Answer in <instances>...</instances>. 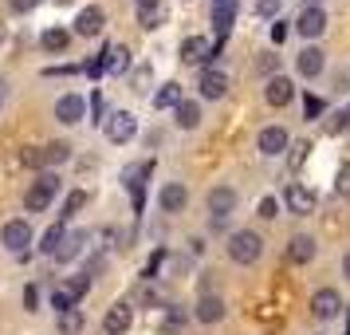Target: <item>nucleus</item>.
Listing matches in <instances>:
<instances>
[{
	"instance_id": "f257e3e1",
	"label": "nucleus",
	"mask_w": 350,
	"mask_h": 335,
	"mask_svg": "<svg viewBox=\"0 0 350 335\" xmlns=\"http://www.w3.org/2000/svg\"><path fill=\"white\" fill-rule=\"evenodd\" d=\"M224 253H228V260L232 264H256L260 256H264V237L256 233V229H232L228 233V240H224Z\"/></svg>"
},
{
	"instance_id": "f03ea898",
	"label": "nucleus",
	"mask_w": 350,
	"mask_h": 335,
	"mask_svg": "<svg viewBox=\"0 0 350 335\" xmlns=\"http://www.w3.org/2000/svg\"><path fill=\"white\" fill-rule=\"evenodd\" d=\"M59 190H64L59 174H55V170H44V174L28 186V193H24V209H28V213H44V209L59 197Z\"/></svg>"
},
{
	"instance_id": "7ed1b4c3",
	"label": "nucleus",
	"mask_w": 350,
	"mask_h": 335,
	"mask_svg": "<svg viewBox=\"0 0 350 335\" xmlns=\"http://www.w3.org/2000/svg\"><path fill=\"white\" fill-rule=\"evenodd\" d=\"M32 240H36V233L24 217H12V221L0 225V245H4L8 256H20V260H24V256L32 253Z\"/></svg>"
},
{
	"instance_id": "20e7f679",
	"label": "nucleus",
	"mask_w": 350,
	"mask_h": 335,
	"mask_svg": "<svg viewBox=\"0 0 350 335\" xmlns=\"http://www.w3.org/2000/svg\"><path fill=\"white\" fill-rule=\"evenodd\" d=\"M177 51H181V64L201 67V71H205V67H213V60L221 55V48H217V44L208 40V36H185Z\"/></svg>"
},
{
	"instance_id": "39448f33",
	"label": "nucleus",
	"mask_w": 350,
	"mask_h": 335,
	"mask_svg": "<svg viewBox=\"0 0 350 335\" xmlns=\"http://www.w3.org/2000/svg\"><path fill=\"white\" fill-rule=\"evenodd\" d=\"M103 134H107V142H114V146L134 142V138H138V119H134V111H111L103 119Z\"/></svg>"
},
{
	"instance_id": "423d86ee",
	"label": "nucleus",
	"mask_w": 350,
	"mask_h": 335,
	"mask_svg": "<svg viewBox=\"0 0 350 335\" xmlns=\"http://www.w3.org/2000/svg\"><path fill=\"white\" fill-rule=\"evenodd\" d=\"M291 146H295V142H291L287 127H280V123L260 127V134H256V150H260V158H284Z\"/></svg>"
},
{
	"instance_id": "0eeeda50",
	"label": "nucleus",
	"mask_w": 350,
	"mask_h": 335,
	"mask_svg": "<svg viewBox=\"0 0 350 335\" xmlns=\"http://www.w3.org/2000/svg\"><path fill=\"white\" fill-rule=\"evenodd\" d=\"M319 206V193L311 186H303V182H291L284 190V209L287 213H295V217H311Z\"/></svg>"
},
{
	"instance_id": "6e6552de",
	"label": "nucleus",
	"mask_w": 350,
	"mask_h": 335,
	"mask_svg": "<svg viewBox=\"0 0 350 335\" xmlns=\"http://www.w3.org/2000/svg\"><path fill=\"white\" fill-rule=\"evenodd\" d=\"M295 95H299V87H295V79L284 75V71H280V75H271V79L264 83V103H268L271 111H284Z\"/></svg>"
},
{
	"instance_id": "1a4fd4ad",
	"label": "nucleus",
	"mask_w": 350,
	"mask_h": 335,
	"mask_svg": "<svg viewBox=\"0 0 350 335\" xmlns=\"http://www.w3.org/2000/svg\"><path fill=\"white\" fill-rule=\"evenodd\" d=\"M327 71V51L319 48V44H303L295 51V75L299 79H319Z\"/></svg>"
},
{
	"instance_id": "9d476101",
	"label": "nucleus",
	"mask_w": 350,
	"mask_h": 335,
	"mask_svg": "<svg viewBox=\"0 0 350 335\" xmlns=\"http://www.w3.org/2000/svg\"><path fill=\"white\" fill-rule=\"evenodd\" d=\"M311 316L319 323H331V319L342 316V296H338V288H315V296H311Z\"/></svg>"
},
{
	"instance_id": "9b49d317",
	"label": "nucleus",
	"mask_w": 350,
	"mask_h": 335,
	"mask_svg": "<svg viewBox=\"0 0 350 335\" xmlns=\"http://www.w3.org/2000/svg\"><path fill=\"white\" fill-rule=\"evenodd\" d=\"M327 8H303L299 16H295V36H303L307 44H319V36L327 32Z\"/></svg>"
},
{
	"instance_id": "f8f14e48",
	"label": "nucleus",
	"mask_w": 350,
	"mask_h": 335,
	"mask_svg": "<svg viewBox=\"0 0 350 335\" xmlns=\"http://www.w3.org/2000/svg\"><path fill=\"white\" fill-rule=\"evenodd\" d=\"M197 95L205 99V103H221L228 95V75H224L221 67H205L197 75Z\"/></svg>"
},
{
	"instance_id": "ddd939ff",
	"label": "nucleus",
	"mask_w": 350,
	"mask_h": 335,
	"mask_svg": "<svg viewBox=\"0 0 350 335\" xmlns=\"http://www.w3.org/2000/svg\"><path fill=\"white\" fill-rule=\"evenodd\" d=\"M83 119H87V99L83 95L67 91V95L55 99V123H64V127H79Z\"/></svg>"
},
{
	"instance_id": "4468645a",
	"label": "nucleus",
	"mask_w": 350,
	"mask_h": 335,
	"mask_svg": "<svg viewBox=\"0 0 350 335\" xmlns=\"http://www.w3.org/2000/svg\"><path fill=\"white\" fill-rule=\"evenodd\" d=\"M237 201H240V193L232 190V186H213V190L205 193L208 217H232V213H237Z\"/></svg>"
},
{
	"instance_id": "2eb2a0df",
	"label": "nucleus",
	"mask_w": 350,
	"mask_h": 335,
	"mask_svg": "<svg viewBox=\"0 0 350 335\" xmlns=\"http://www.w3.org/2000/svg\"><path fill=\"white\" fill-rule=\"evenodd\" d=\"M224 316H228V303H224V296H217V292H205L201 300L193 303V319H197V323H205V327L221 323Z\"/></svg>"
},
{
	"instance_id": "dca6fc26",
	"label": "nucleus",
	"mask_w": 350,
	"mask_h": 335,
	"mask_svg": "<svg viewBox=\"0 0 350 335\" xmlns=\"http://www.w3.org/2000/svg\"><path fill=\"white\" fill-rule=\"evenodd\" d=\"M158 209L161 213H185L189 209V186L185 182H165L158 190Z\"/></svg>"
},
{
	"instance_id": "f3484780",
	"label": "nucleus",
	"mask_w": 350,
	"mask_h": 335,
	"mask_svg": "<svg viewBox=\"0 0 350 335\" xmlns=\"http://www.w3.org/2000/svg\"><path fill=\"white\" fill-rule=\"evenodd\" d=\"M103 28H107V12H103L98 4H87V8H79V16H75V28H71V32L83 36V40H95Z\"/></svg>"
},
{
	"instance_id": "a211bd4d",
	"label": "nucleus",
	"mask_w": 350,
	"mask_h": 335,
	"mask_svg": "<svg viewBox=\"0 0 350 335\" xmlns=\"http://www.w3.org/2000/svg\"><path fill=\"white\" fill-rule=\"evenodd\" d=\"M130 323H134V308H130V300H118L107 308V316H103V332L107 335H126Z\"/></svg>"
},
{
	"instance_id": "6ab92c4d",
	"label": "nucleus",
	"mask_w": 350,
	"mask_h": 335,
	"mask_svg": "<svg viewBox=\"0 0 350 335\" xmlns=\"http://www.w3.org/2000/svg\"><path fill=\"white\" fill-rule=\"evenodd\" d=\"M315 253H319V240L311 237V233H295L284 249V256L291 264H307V260H315Z\"/></svg>"
},
{
	"instance_id": "aec40b11",
	"label": "nucleus",
	"mask_w": 350,
	"mask_h": 335,
	"mask_svg": "<svg viewBox=\"0 0 350 335\" xmlns=\"http://www.w3.org/2000/svg\"><path fill=\"white\" fill-rule=\"evenodd\" d=\"M181 103H185V95H181V83H177V79L161 83L158 91L150 95V107H154V111H177Z\"/></svg>"
},
{
	"instance_id": "412c9836",
	"label": "nucleus",
	"mask_w": 350,
	"mask_h": 335,
	"mask_svg": "<svg viewBox=\"0 0 350 335\" xmlns=\"http://www.w3.org/2000/svg\"><path fill=\"white\" fill-rule=\"evenodd\" d=\"M174 123H177V130H201V123H205L201 99H185V103L174 111Z\"/></svg>"
},
{
	"instance_id": "4be33fe9",
	"label": "nucleus",
	"mask_w": 350,
	"mask_h": 335,
	"mask_svg": "<svg viewBox=\"0 0 350 335\" xmlns=\"http://www.w3.org/2000/svg\"><path fill=\"white\" fill-rule=\"evenodd\" d=\"M232 20H237V0H217L213 4V32L224 44V36L232 32Z\"/></svg>"
},
{
	"instance_id": "5701e85b",
	"label": "nucleus",
	"mask_w": 350,
	"mask_h": 335,
	"mask_svg": "<svg viewBox=\"0 0 350 335\" xmlns=\"http://www.w3.org/2000/svg\"><path fill=\"white\" fill-rule=\"evenodd\" d=\"M64 162H71V142H48V146H40V166L59 170Z\"/></svg>"
},
{
	"instance_id": "b1692460",
	"label": "nucleus",
	"mask_w": 350,
	"mask_h": 335,
	"mask_svg": "<svg viewBox=\"0 0 350 335\" xmlns=\"http://www.w3.org/2000/svg\"><path fill=\"white\" fill-rule=\"evenodd\" d=\"M165 20H170V12H165V4H161V0L146 4V8H138V24H142L146 32H158V28H165Z\"/></svg>"
},
{
	"instance_id": "393cba45",
	"label": "nucleus",
	"mask_w": 350,
	"mask_h": 335,
	"mask_svg": "<svg viewBox=\"0 0 350 335\" xmlns=\"http://www.w3.org/2000/svg\"><path fill=\"white\" fill-rule=\"evenodd\" d=\"M64 240H67V225L59 221V225H51L48 233L40 237V245H36V249H40V256H51V260H55V253L64 249Z\"/></svg>"
},
{
	"instance_id": "a878e982",
	"label": "nucleus",
	"mask_w": 350,
	"mask_h": 335,
	"mask_svg": "<svg viewBox=\"0 0 350 335\" xmlns=\"http://www.w3.org/2000/svg\"><path fill=\"white\" fill-rule=\"evenodd\" d=\"M103 55H107V71H111V75H126L130 64H134V60H130V48H126V44H111V48L103 51Z\"/></svg>"
},
{
	"instance_id": "bb28decb",
	"label": "nucleus",
	"mask_w": 350,
	"mask_h": 335,
	"mask_svg": "<svg viewBox=\"0 0 350 335\" xmlns=\"http://www.w3.org/2000/svg\"><path fill=\"white\" fill-rule=\"evenodd\" d=\"M87 240H91V233H83V229H79V233H67L64 249L55 253V260H59V264H71V260H75V256L87 249Z\"/></svg>"
},
{
	"instance_id": "cd10ccee",
	"label": "nucleus",
	"mask_w": 350,
	"mask_h": 335,
	"mask_svg": "<svg viewBox=\"0 0 350 335\" xmlns=\"http://www.w3.org/2000/svg\"><path fill=\"white\" fill-rule=\"evenodd\" d=\"M67 44H71V32L59 28V24H55V28H44V36H40V48L51 51V55H55V51H67Z\"/></svg>"
},
{
	"instance_id": "c85d7f7f",
	"label": "nucleus",
	"mask_w": 350,
	"mask_h": 335,
	"mask_svg": "<svg viewBox=\"0 0 350 335\" xmlns=\"http://www.w3.org/2000/svg\"><path fill=\"white\" fill-rule=\"evenodd\" d=\"M323 130H327L331 138H338V134H347V130H350V103H347V107H338V111H334L331 119L323 123Z\"/></svg>"
},
{
	"instance_id": "c756f323",
	"label": "nucleus",
	"mask_w": 350,
	"mask_h": 335,
	"mask_svg": "<svg viewBox=\"0 0 350 335\" xmlns=\"http://www.w3.org/2000/svg\"><path fill=\"white\" fill-rule=\"evenodd\" d=\"M75 296H71V292H67V284H59V288H51V308H55V312H59V316H67V312H75Z\"/></svg>"
},
{
	"instance_id": "7c9ffc66",
	"label": "nucleus",
	"mask_w": 350,
	"mask_h": 335,
	"mask_svg": "<svg viewBox=\"0 0 350 335\" xmlns=\"http://www.w3.org/2000/svg\"><path fill=\"white\" fill-rule=\"evenodd\" d=\"M252 12L260 20H280V12H284V0H256Z\"/></svg>"
},
{
	"instance_id": "2f4dec72",
	"label": "nucleus",
	"mask_w": 350,
	"mask_h": 335,
	"mask_svg": "<svg viewBox=\"0 0 350 335\" xmlns=\"http://www.w3.org/2000/svg\"><path fill=\"white\" fill-rule=\"evenodd\" d=\"M303 114H307V123H315V119H323V114H327V103L307 91V95H303Z\"/></svg>"
},
{
	"instance_id": "473e14b6",
	"label": "nucleus",
	"mask_w": 350,
	"mask_h": 335,
	"mask_svg": "<svg viewBox=\"0 0 350 335\" xmlns=\"http://www.w3.org/2000/svg\"><path fill=\"white\" fill-rule=\"evenodd\" d=\"M83 206H87V190H71L67 193V201H64V221H71Z\"/></svg>"
},
{
	"instance_id": "72a5a7b5",
	"label": "nucleus",
	"mask_w": 350,
	"mask_h": 335,
	"mask_svg": "<svg viewBox=\"0 0 350 335\" xmlns=\"http://www.w3.org/2000/svg\"><path fill=\"white\" fill-rule=\"evenodd\" d=\"M295 32V20H271V44H287V36Z\"/></svg>"
},
{
	"instance_id": "f704fd0d",
	"label": "nucleus",
	"mask_w": 350,
	"mask_h": 335,
	"mask_svg": "<svg viewBox=\"0 0 350 335\" xmlns=\"http://www.w3.org/2000/svg\"><path fill=\"white\" fill-rule=\"evenodd\" d=\"M181 323H185V312L181 308H165V316H161V332H181Z\"/></svg>"
},
{
	"instance_id": "c9c22d12",
	"label": "nucleus",
	"mask_w": 350,
	"mask_h": 335,
	"mask_svg": "<svg viewBox=\"0 0 350 335\" xmlns=\"http://www.w3.org/2000/svg\"><path fill=\"white\" fill-rule=\"evenodd\" d=\"M64 284H67V292H71L75 300H83V296L91 292V276H87V272H79V276H71V280H64Z\"/></svg>"
},
{
	"instance_id": "e433bc0d",
	"label": "nucleus",
	"mask_w": 350,
	"mask_h": 335,
	"mask_svg": "<svg viewBox=\"0 0 350 335\" xmlns=\"http://www.w3.org/2000/svg\"><path fill=\"white\" fill-rule=\"evenodd\" d=\"M83 327V312L75 308V312H67V316H59V332L64 335H75Z\"/></svg>"
},
{
	"instance_id": "4c0bfd02",
	"label": "nucleus",
	"mask_w": 350,
	"mask_h": 335,
	"mask_svg": "<svg viewBox=\"0 0 350 335\" xmlns=\"http://www.w3.org/2000/svg\"><path fill=\"white\" fill-rule=\"evenodd\" d=\"M256 71L264 75V83H268L271 75H280V55H260V64H256Z\"/></svg>"
},
{
	"instance_id": "58836bf2",
	"label": "nucleus",
	"mask_w": 350,
	"mask_h": 335,
	"mask_svg": "<svg viewBox=\"0 0 350 335\" xmlns=\"http://www.w3.org/2000/svg\"><path fill=\"white\" fill-rule=\"evenodd\" d=\"M334 190L342 193V197H350V162L347 166H338V174H334Z\"/></svg>"
},
{
	"instance_id": "ea45409f",
	"label": "nucleus",
	"mask_w": 350,
	"mask_h": 335,
	"mask_svg": "<svg viewBox=\"0 0 350 335\" xmlns=\"http://www.w3.org/2000/svg\"><path fill=\"white\" fill-rule=\"evenodd\" d=\"M260 217H264V221H275V217H280V197H264V201H260Z\"/></svg>"
},
{
	"instance_id": "a19ab883",
	"label": "nucleus",
	"mask_w": 350,
	"mask_h": 335,
	"mask_svg": "<svg viewBox=\"0 0 350 335\" xmlns=\"http://www.w3.org/2000/svg\"><path fill=\"white\" fill-rule=\"evenodd\" d=\"M134 91H150V67H138V71H134Z\"/></svg>"
},
{
	"instance_id": "79ce46f5",
	"label": "nucleus",
	"mask_w": 350,
	"mask_h": 335,
	"mask_svg": "<svg viewBox=\"0 0 350 335\" xmlns=\"http://www.w3.org/2000/svg\"><path fill=\"white\" fill-rule=\"evenodd\" d=\"M36 303H40V292H36V284H28L24 288V312H40Z\"/></svg>"
},
{
	"instance_id": "37998d69",
	"label": "nucleus",
	"mask_w": 350,
	"mask_h": 335,
	"mask_svg": "<svg viewBox=\"0 0 350 335\" xmlns=\"http://www.w3.org/2000/svg\"><path fill=\"white\" fill-rule=\"evenodd\" d=\"M307 150H311L307 142H295V146H291V166H303V162H307Z\"/></svg>"
},
{
	"instance_id": "c03bdc74",
	"label": "nucleus",
	"mask_w": 350,
	"mask_h": 335,
	"mask_svg": "<svg viewBox=\"0 0 350 335\" xmlns=\"http://www.w3.org/2000/svg\"><path fill=\"white\" fill-rule=\"evenodd\" d=\"M36 4H40V0H8V8H12V12H20V16H24V12H32Z\"/></svg>"
},
{
	"instance_id": "a18cd8bd",
	"label": "nucleus",
	"mask_w": 350,
	"mask_h": 335,
	"mask_svg": "<svg viewBox=\"0 0 350 335\" xmlns=\"http://www.w3.org/2000/svg\"><path fill=\"white\" fill-rule=\"evenodd\" d=\"M24 166H40V146H32V150H24Z\"/></svg>"
},
{
	"instance_id": "49530a36",
	"label": "nucleus",
	"mask_w": 350,
	"mask_h": 335,
	"mask_svg": "<svg viewBox=\"0 0 350 335\" xmlns=\"http://www.w3.org/2000/svg\"><path fill=\"white\" fill-rule=\"evenodd\" d=\"M338 269H342V276H347V280H350V249H347V253H342V260H338Z\"/></svg>"
},
{
	"instance_id": "de8ad7c7",
	"label": "nucleus",
	"mask_w": 350,
	"mask_h": 335,
	"mask_svg": "<svg viewBox=\"0 0 350 335\" xmlns=\"http://www.w3.org/2000/svg\"><path fill=\"white\" fill-rule=\"evenodd\" d=\"M303 8H323V0H303Z\"/></svg>"
},
{
	"instance_id": "09e8293b",
	"label": "nucleus",
	"mask_w": 350,
	"mask_h": 335,
	"mask_svg": "<svg viewBox=\"0 0 350 335\" xmlns=\"http://www.w3.org/2000/svg\"><path fill=\"white\" fill-rule=\"evenodd\" d=\"M146 4H154V0H138V8H146Z\"/></svg>"
},
{
	"instance_id": "8fccbe9b",
	"label": "nucleus",
	"mask_w": 350,
	"mask_h": 335,
	"mask_svg": "<svg viewBox=\"0 0 350 335\" xmlns=\"http://www.w3.org/2000/svg\"><path fill=\"white\" fill-rule=\"evenodd\" d=\"M0 44H4V32H0Z\"/></svg>"
},
{
	"instance_id": "3c124183",
	"label": "nucleus",
	"mask_w": 350,
	"mask_h": 335,
	"mask_svg": "<svg viewBox=\"0 0 350 335\" xmlns=\"http://www.w3.org/2000/svg\"><path fill=\"white\" fill-rule=\"evenodd\" d=\"M0 107H4V95H0Z\"/></svg>"
},
{
	"instance_id": "603ef678",
	"label": "nucleus",
	"mask_w": 350,
	"mask_h": 335,
	"mask_svg": "<svg viewBox=\"0 0 350 335\" xmlns=\"http://www.w3.org/2000/svg\"><path fill=\"white\" fill-rule=\"evenodd\" d=\"M59 4H67V0H59Z\"/></svg>"
},
{
	"instance_id": "864d4df0",
	"label": "nucleus",
	"mask_w": 350,
	"mask_h": 335,
	"mask_svg": "<svg viewBox=\"0 0 350 335\" xmlns=\"http://www.w3.org/2000/svg\"><path fill=\"white\" fill-rule=\"evenodd\" d=\"M315 335H323V332H315Z\"/></svg>"
},
{
	"instance_id": "5fc2aeb1",
	"label": "nucleus",
	"mask_w": 350,
	"mask_h": 335,
	"mask_svg": "<svg viewBox=\"0 0 350 335\" xmlns=\"http://www.w3.org/2000/svg\"><path fill=\"white\" fill-rule=\"evenodd\" d=\"M213 4H217V0H213Z\"/></svg>"
}]
</instances>
